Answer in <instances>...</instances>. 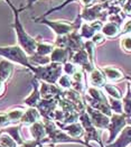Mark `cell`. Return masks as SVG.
Returning a JSON list of instances; mask_svg holds the SVG:
<instances>
[{"mask_svg":"<svg viewBox=\"0 0 131 147\" xmlns=\"http://www.w3.org/2000/svg\"><path fill=\"white\" fill-rule=\"evenodd\" d=\"M0 147H5V146H2V145H0Z\"/></svg>","mask_w":131,"mask_h":147,"instance_id":"obj_49","label":"cell"},{"mask_svg":"<svg viewBox=\"0 0 131 147\" xmlns=\"http://www.w3.org/2000/svg\"><path fill=\"white\" fill-rule=\"evenodd\" d=\"M86 94H87L89 97H91L93 100H95V101L109 103L107 97L104 94V92H103L101 89H99V88H94V86H87Z\"/></svg>","mask_w":131,"mask_h":147,"instance_id":"obj_25","label":"cell"},{"mask_svg":"<svg viewBox=\"0 0 131 147\" xmlns=\"http://www.w3.org/2000/svg\"><path fill=\"white\" fill-rule=\"evenodd\" d=\"M101 71L103 72L104 76L111 82H118L126 78L123 72L120 69L114 67V66H104L101 69Z\"/></svg>","mask_w":131,"mask_h":147,"instance_id":"obj_20","label":"cell"},{"mask_svg":"<svg viewBox=\"0 0 131 147\" xmlns=\"http://www.w3.org/2000/svg\"><path fill=\"white\" fill-rule=\"evenodd\" d=\"M77 65L76 64H74L73 62H66L65 64H63V72L66 74V75H69V76H72L73 74L75 73L76 71H77Z\"/></svg>","mask_w":131,"mask_h":147,"instance_id":"obj_38","label":"cell"},{"mask_svg":"<svg viewBox=\"0 0 131 147\" xmlns=\"http://www.w3.org/2000/svg\"><path fill=\"white\" fill-rule=\"evenodd\" d=\"M103 89H104V91L109 94V97H111V98L120 99V100H122V98H123L121 91H120L117 86L111 84V83H107L105 86H103Z\"/></svg>","mask_w":131,"mask_h":147,"instance_id":"obj_33","label":"cell"},{"mask_svg":"<svg viewBox=\"0 0 131 147\" xmlns=\"http://www.w3.org/2000/svg\"><path fill=\"white\" fill-rule=\"evenodd\" d=\"M58 98L60 97L53 99H40L36 108L39 111L43 120H53L54 111L58 108Z\"/></svg>","mask_w":131,"mask_h":147,"instance_id":"obj_8","label":"cell"},{"mask_svg":"<svg viewBox=\"0 0 131 147\" xmlns=\"http://www.w3.org/2000/svg\"><path fill=\"white\" fill-rule=\"evenodd\" d=\"M95 47L96 45L90 39V40H85L84 43V49L86 51L87 55H89V59H90V62L93 66H95V62H94V56H95Z\"/></svg>","mask_w":131,"mask_h":147,"instance_id":"obj_32","label":"cell"},{"mask_svg":"<svg viewBox=\"0 0 131 147\" xmlns=\"http://www.w3.org/2000/svg\"><path fill=\"white\" fill-rule=\"evenodd\" d=\"M101 33L105 37L114 38V37H117L118 35H120V33H121V26L109 22V23H105V24L103 25Z\"/></svg>","mask_w":131,"mask_h":147,"instance_id":"obj_23","label":"cell"},{"mask_svg":"<svg viewBox=\"0 0 131 147\" xmlns=\"http://www.w3.org/2000/svg\"><path fill=\"white\" fill-rule=\"evenodd\" d=\"M0 56L12 63L20 64L27 67L29 71L33 67V65L29 63V56L18 44L12 46H0Z\"/></svg>","mask_w":131,"mask_h":147,"instance_id":"obj_5","label":"cell"},{"mask_svg":"<svg viewBox=\"0 0 131 147\" xmlns=\"http://www.w3.org/2000/svg\"><path fill=\"white\" fill-rule=\"evenodd\" d=\"M50 143L49 138L46 137L44 140H29V142H25L23 145H20L19 147H43L45 144Z\"/></svg>","mask_w":131,"mask_h":147,"instance_id":"obj_36","label":"cell"},{"mask_svg":"<svg viewBox=\"0 0 131 147\" xmlns=\"http://www.w3.org/2000/svg\"><path fill=\"white\" fill-rule=\"evenodd\" d=\"M43 147H46V146H43ZM49 147H53V146H49Z\"/></svg>","mask_w":131,"mask_h":147,"instance_id":"obj_50","label":"cell"},{"mask_svg":"<svg viewBox=\"0 0 131 147\" xmlns=\"http://www.w3.org/2000/svg\"><path fill=\"white\" fill-rule=\"evenodd\" d=\"M109 105H110V108L113 113H123V103H122V100L120 99H114L109 97Z\"/></svg>","mask_w":131,"mask_h":147,"instance_id":"obj_34","label":"cell"},{"mask_svg":"<svg viewBox=\"0 0 131 147\" xmlns=\"http://www.w3.org/2000/svg\"><path fill=\"white\" fill-rule=\"evenodd\" d=\"M0 145L5 147H19L11 136L3 131H0Z\"/></svg>","mask_w":131,"mask_h":147,"instance_id":"obj_31","label":"cell"},{"mask_svg":"<svg viewBox=\"0 0 131 147\" xmlns=\"http://www.w3.org/2000/svg\"><path fill=\"white\" fill-rule=\"evenodd\" d=\"M56 125L60 127L62 130H64L67 135L73 137V138H81V137H84L85 130H84L83 126L81 125L80 121L71 123V125H60V123H56Z\"/></svg>","mask_w":131,"mask_h":147,"instance_id":"obj_16","label":"cell"},{"mask_svg":"<svg viewBox=\"0 0 131 147\" xmlns=\"http://www.w3.org/2000/svg\"><path fill=\"white\" fill-rule=\"evenodd\" d=\"M11 125L9 121V118L7 116V112H0V129Z\"/></svg>","mask_w":131,"mask_h":147,"instance_id":"obj_41","label":"cell"},{"mask_svg":"<svg viewBox=\"0 0 131 147\" xmlns=\"http://www.w3.org/2000/svg\"><path fill=\"white\" fill-rule=\"evenodd\" d=\"M122 103H123V113L131 118V86L130 83H128L127 86V93L122 98Z\"/></svg>","mask_w":131,"mask_h":147,"instance_id":"obj_28","label":"cell"},{"mask_svg":"<svg viewBox=\"0 0 131 147\" xmlns=\"http://www.w3.org/2000/svg\"><path fill=\"white\" fill-rule=\"evenodd\" d=\"M15 65L13 63L8 60H1L0 61V82L6 83L9 81L13 75Z\"/></svg>","mask_w":131,"mask_h":147,"instance_id":"obj_17","label":"cell"},{"mask_svg":"<svg viewBox=\"0 0 131 147\" xmlns=\"http://www.w3.org/2000/svg\"><path fill=\"white\" fill-rule=\"evenodd\" d=\"M122 11L126 16H130L131 17V0H127L124 6L122 7Z\"/></svg>","mask_w":131,"mask_h":147,"instance_id":"obj_43","label":"cell"},{"mask_svg":"<svg viewBox=\"0 0 131 147\" xmlns=\"http://www.w3.org/2000/svg\"><path fill=\"white\" fill-rule=\"evenodd\" d=\"M37 1H38V0H27L26 6L21 7V9H23V10H26V9H30V8H33L34 3H35V2H37Z\"/></svg>","mask_w":131,"mask_h":147,"instance_id":"obj_45","label":"cell"},{"mask_svg":"<svg viewBox=\"0 0 131 147\" xmlns=\"http://www.w3.org/2000/svg\"><path fill=\"white\" fill-rule=\"evenodd\" d=\"M54 45H55V47L67 49V35H63V36H56Z\"/></svg>","mask_w":131,"mask_h":147,"instance_id":"obj_39","label":"cell"},{"mask_svg":"<svg viewBox=\"0 0 131 147\" xmlns=\"http://www.w3.org/2000/svg\"><path fill=\"white\" fill-rule=\"evenodd\" d=\"M131 34V19L127 20L126 23H123V25L121 26V33L120 35H130Z\"/></svg>","mask_w":131,"mask_h":147,"instance_id":"obj_40","label":"cell"},{"mask_svg":"<svg viewBox=\"0 0 131 147\" xmlns=\"http://www.w3.org/2000/svg\"><path fill=\"white\" fill-rule=\"evenodd\" d=\"M33 20L35 23L46 25L49 27L57 36H63V35H69L74 30H80L81 26L83 24V19L81 18L80 13L77 15L76 19L73 23H69L65 20H48L45 17H33Z\"/></svg>","mask_w":131,"mask_h":147,"instance_id":"obj_2","label":"cell"},{"mask_svg":"<svg viewBox=\"0 0 131 147\" xmlns=\"http://www.w3.org/2000/svg\"><path fill=\"white\" fill-rule=\"evenodd\" d=\"M29 63L34 66H44V65H47L50 62V57L49 56H42V55H38V54H33L29 56Z\"/></svg>","mask_w":131,"mask_h":147,"instance_id":"obj_29","label":"cell"},{"mask_svg":"<svg viewBox=\"0 0 131 147\" xmlns=\"http://www.w3.org/2000/svg\"><path fill=\"white\" fill-rule=\"evenodd\" d=\"M55 49V45L53 43L48 42H37L36 46V54L42 55V56H50L53 51Z\"/></svg>","mask_w":131,"mask_h":147,"instance_id":"obj_26","label":"cell"},{"mask_svg":"<svg viewBox=\"0 0 131 147\" xmlns=\"http://www.w3.org/2000/svg\"><path fill=\"white\" fill-rule=\"evenodd\" d=\"M6 92V84L3 82H0V97H2Z\"/></svg>","mask_w":131,"mask_h":147,"instance_id":"obj_46","label":"cell"},{"mask_svg":"<svg viewBox=\"0 0 131 147\" xmlns=\"http://www.w3.org/2000/svg\"><path fill=\"white\" fill-rule=\"evenodd\" d=\"M126 2H127V0H109L107 1V3L110 6H119V7H123Z\"/></svg>","mask_w":131,"mask_h":147,"instance_id":"obj_44","label":"cell"},{"mask_svg":"<svg viewBox=\"0 0 131 147\" xmlns=\"http://www.w3.org/2000/svg\"><path fill=\"white\" fill-rule=\"evenodd\" d=\"M73 55H74V53H72L69 49L55 47L49 57H50V62H53V63L65 64L66 62L71 61Z\"/></svg>","mask_w":131,"mask_h":147,"instance_id":"obj_14","label":"cell"},{"mask_svg":"<svg viewBox=\"0 0 131 147\" xmlns=\"http://www.w3.org/2000/svg\"><path fill=\"white\" fill-rule=\"evenodd\" d=\"M72 84H73V81H72V78L66 75V74H63L58 79L57 81V86L62 88L63 90H70L72 89Z\"/></svg>","mask_w":131,"mask_h":147,"instance_id":"obj_35","label":"cell"},{"mask_svg":"<svg viewBox=\"0 0 131 147\" xmlns=\"http://www.w3.org/2000/svg\"><path fill=\"white\" fill-rule=\"evenodd\" d=\"M39 92L42 99H53L56 97H62L64 93V90L60 88L57 84H50L47 82L39 81Z\"/></svg>","mask_w":131,"mask_h":147,"instance_id":"obj_10","label":"cell"},{"mask_svg":"<svg viewBox=\"0 0 131 147\" xmlns=\"http://www.w3.org/2000/svg\"><path fill=\"white\" fill-rule=\"evenodd\" d=\"M21 123H19V125H11V126H7V127H5V128H2V130H0V131H3V133H7V134H9V135L11 136L12 138L16 140V143L20 146V145H23L25 143V140L23 139V136L20 134V129H21Z\"/></svg>","mask_w":131,"mask_h":147,"instance_id":"obj_22","label":"cell"},{"mask_svg":"<svg viewBox=\"0 0 131 147\" xmlns=\"http://www.w3.org/2000/svg\"><path fill=\"white\" fill-rule=\"evenodd\" d=\"M90 76H89V80H90V86H94V88H103V86L107 84V78L104 76L103 72L101 71V69H94L92 72H90Z\"/></svg>","mask_w":131,"mask_h":147,"instance_id":"obj_18","label":"cell"},{"mask_svg":"<svg viewBox=\"0 0 131 147\" xmlns=\"http://www.w3.org/2000/svg\"><path fill=\"white\" fill-rule=\"evenodd\" d=\"M58 108L62 109L64 112L69 113V115L80 113V112H79V109L76 108V106L72 102L71 100L64 98V97H60V98H58Z\"/></svg>","mask_w":131,"mask_h":147,"instance_id":"obj_24","label":"cell"},{"mask_svg":"<svg viewBox=\"0 0 131 147\" xmlns=\"http://www.w3.org/2000/svg\"><path fill=\"white\" fill-rule=\"evenodd\" d=\"M131 144V125L130 126H126L122 131L120 133V135L117 137V139L111 143L107 144V147H127Z\"/></svg>","mask_w":131,"mask_h":147,"instance_id":"obj_15","label":"cell"},{"mask_svg":"<svg viewBox=\"0 0 131 147\" xmlns=\"http://www.w3.org/2000/svg\"><path fill=\"white\" fill-rule=\"evenodd\" d=\"M97 1H99L100 3H105V2H107L109 0H97Z\"/></svg>","mask_w":131,"mask_h":147,"instance_id":"obj_47","label":"cell"},{"mask_svg":"<svg viewBox=\"0 0 131 147\" xmlns=\"http://www.w3.org/2000/svg\"><path fill=\"white\" fill-rule=\"evenodd\" d=\"M40 119H42V116H40L39 111L37 110V108L29 107L25 111L24 116L20 120V123L24 125V126H30V125L37 123V121H40Z\"/></svg>","mask_w":131,"mask_h":147,"instance_id":"obj_19","label":"cell"},{"mask_svg":"<svg viewBox=\"0 0 131 147\" xmlns=\"http://www.w3.org/2000/svg\"><path fill=\"white\" fill-rule=\"evenodd\" d=\"M30 71L34 73V78L37 80L50 84H57L58 79L63 75V64L52 62L44 66H33Z\"/></svg>","mask_w":131,"mask_h":147,"instance_id":"obj_4","label":"cell"},{"mask_svg":"<svg viewBox=\"0 0 131 147\" xmlns=\"http://www.w3.org/2000/svg\"><path fill=\"white\" fill-rule=\"evenodd\" d=\"M71 62H73L74 64H76L77 66H81V69H83L86 73H90V72H92L95 69V66H93L91 64L90 59H89V55H87L85 49L74 53V55L72 56Z\"/></svg>","mask_w":131,"mask_h":147,"instance_id":"obj_11","label":"cell"},{"mask_svg":"<svg viewBox=\"0 0 131 147\" xmlns=\"http://www.w3.org/2000/svg\"><path fill=\"white\" fill-rule=\"evenodd\" d=\"M128 120H130V118L127 117L124 113H113L110 117V125L107 127L110 136H109V139L107 140V145L113 143L117 139V137L120 135L122 129L127 126V123H130Z\"/></svg>","mask_w":131,"mask_h":147,"instance_id":"obj_7","label":"cell"},{"mask_svg":"<svg viewBox=\"0 0 131 147\" xmlns=\"http://www.w3.org/2000/svg\"><path fill=\"white\" fill-rule=\"evenodd\" d=\"M128 79H129V80L131 81V78H128ZM130 86H131V83H130Z\"/></svg>","mask_w":131,"mask_h":147,"instance_id":"obj_48","label":"cell"},{"mask_svg":"<svg viewBox=\"0 0 131 147\" xmlns=\"http://www.w3.org/2000/svg\"><path fill=\"white\" fill-rule=\"evenodd\" d=\"M45 125L46 131H47V137L50 140L52 146L55 147L56 144H81L86 146L85 142L80 139V138H73L69 136L64 130H62L60 127L56 125L53 120H43Z\"/></svg>","mask_w":131,"mask_h":147,"instance_id":"obj_3","label":"cell"},{"mask_svg":"<svg viewBox=\"0 0 131 147\" xmlns=\"http://www.w3.org/2000/svg\"><path fill=\"white\" fill-rule=\"evenodd\" d=\"M120 46L124 52L131 53V35H123L121 37Z\"/></svg>","mask_w":131,"mask_h":147,"instance_id":"obj_37","label":"cell"},{"mask_svg":"<svg viewBox=\"0 0 131 147\" xmlns=\"http://www.w3.org/2000/svg\"><path fill=\"white\" fill-rule=\"evenodd\" d=\"M95 45H101V44H103L104 42H105V36L101 33V32H99V33H96L94 36L92 37V39H91Z\"/></svg>","mask_w":131,"mask_h":147,"instance_id":"obj_42","label":"cell"},{"mask_svg":"<svg viewBox=\"0 0 131 147\" xmlns=\"http://www.w3.org/2000/svg\"><path fill=\"white\" fill-rule=\"evenodd\" d=\"M80 34H81V36H82L83 39L90 40L96 34V32L89 23H83L82 26H81V28H80Z\"/></svg>","mask_w":131,"mask_h":147,"instance_id":"obj_30","label":"cell"},{"mask_svg":"<svg viewBox=\"0 0 131 147\" xmlns=\"http://www.w3.org/2000/svg\"><path fill=\"white\" fill-rule=\"evenodd\" d=\"M107 8V2L95 3L91 7H83L80 16L85 23H93L95 20H101L104 23L105 20H107V17H109Z\"/></svg>","mask_w":131,"mask_h":147,"instance_id":"obj_6","label":"cell"},{"mask_svg":"<svg viewBox=\"0 0 131 147\" xmlns=\"http://www.w3.org/2000/svg\"><path fill=\"white\" fill-rule=\"evenodd\" d=\"M9 7L11 8L12 12H13V23H12V28L15 29V33H16V38H17V44L24 49L26 52V54L28 56L33 55L36 53V46H37V39L32 37L26 30H25L24 26L20 22V17H19V13L21 11H24L21 8L17 9L15 7V5L12 3L11 0H5Z\"/></svg>","mask_w":131,"mask_h":147,"instance_id":"obj_1","label":"cell"},{"mask_svg":"<svg viewBox=\"0 0 131 147\" xmlns=\"http://www.w3.org/2000/svg\"><path fill=\"white\" fill-rule=\"evenodd\" d=\"M29 131L35 140H44L47 137V131L43 121H37L29 126Z\"/></svg>","mask_w":131,"mask_h":147,"instance_id":"obj_21","label":"cell"},{"mask_svg":"<svg viewBox=\"0 0 131 147\" xmlns=\"http://www.w3.org/2000/svg\"><path fill=\"white\" fill-rule=\"evenodd\" d=\"M85 111H86L87 115L90 116L91 121H92L94 127H96V128L100 129V130L107 129V127H109V125H110V117H107V115L102 113L101 111L96 110L94 108L87 106V105H86Z\"/></svg>","mask_w":131,"mask_h":147,"instance_id":"obj_9","label":"cell"},{"mask_svg":"<svg viewBox=\"0 0 131 147\" xmlns=\"http://www.w3.org/2000/svg\"><path fill=\"white\" fill-rule=\"evenodd\" d=\"M30 83H32V86H33V90H32L30 94L26 99H24V103L28 108H29V107L36 108L37 105L39 103L40 99H42L40 92H39V84H40V82H39V80H37L36 78H34Z\"/></svg>","mask_w":131,"mask_h":147,"instance_id":"obj_12","label":"cell"},{"mask_svg":"<svg viewBox=\"0 0 131 147\" xmlns=\"http://www.w3.org/2000/svg\"><path fill=\"white\" fill-rule=\"evenodd\" d=\"M84 39L82 38L80 30H74L67 35V49L72 53H76L84 49Z\"/></svg>","mask_w":131,"mask_h":147,"instance_id":"obj_13","label":"cell"},{"mask_svg":"<svg viewBox=\"0 0 131 147\" xmlns=\"http://www.w3.org/2000/svg\"><path fill=\"white\" fill-rule=\"evenodd\" d=\"M25 111H26V109L25 108H20V107H16V108H12V109L7 111V116L9 118L10 123L11 125H17L18 123H20Z\"/></svg>","mask_w":131,"mask_h":147,"instance_id":"obj_27","label":"cell"}]
</instances>
